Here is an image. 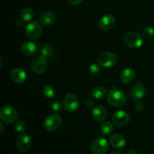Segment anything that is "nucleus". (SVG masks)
I'll return each instance as SVG.
<instances>
[{
    "label": "nucleus",
    "mask_w": 154,
    "mask_h": 154,
    "mask_svg": "<svg viewBox=\"0 0 154 154\" xmlns=\"http://www.w3.org/2000/svg\"><path fill=\"white\" fill-rule=\"evenodd\" d=\"M108 102L114 107L123 106L126 100L124 93L117 89H112L109 91L107 97Z\"/></svg>",
    "instance_id": "1"
},
{
    "label": "nucleus",
    "mask_w": 154,
    "mask_h": 154,
    "mask_svg": "<svg viewBox=\"0 0 154 154\" xmlns=\"http://www.w3.org/2000/svg\"><path fill=\"white\" fill-rule=\"evenodd\" d=\"M17 118V111L14 107L3 106L0 110V119L3 123L11 124L16 122Z\"/></svg>",
    "instance_id": "2"
},
{
    "label": "nucleus",
    "mask_w": 154,
    "mask_h": 154,
    "mask_svg": "<svg viewBox=\"0 0 154 154\" xmlns=\"http://www.w3.org/2000/svg\"><path fill=\"white\" fill-rule=\"evenodd\" d=\"M117 57L111 52H103L98 57V63L104 68H109L117 64Z\"/></svg>",
    "instance_id": "3"
},
{
    "label": "nucleus",
    "mask_w": 154,
    "mask_h": 154,
    "mask_svg": "<svg viewBox=\"0 0 154 154\" xmlns=\"http://www.w3.org/2000/svg\"><path fill=\"white\" fill-rule=\"evenodd\" d=\"M79 99L76 95L73 93H69L66 95L63 99V105L68 112L74 113L79 108Z\"/></svg>",
    "instance_id": "4"
},
{
    "label": "nucleus",
    "mask_w": 154,
    "mask_h": 154,
    "mask_svg": "<svg viewBox=\"0 0 154 154\" xmlns=\"http://www.w3.org/2000/svg\"><path fill=\"white\" fill-rule=\"evenodd\" d=\"M124 42L129 48H138L143 45V38L135 32H129L124 36Z\"/></svg>",
    "instance_id": "5"
},
{
    "label": "nucleus",
    "mask_w": 154,
    "mask_h": 154,
    "mask_svg": "<svg viewBox=\"0 0 154 154\" xmlns=\"http://www.w3.org/2000/svg\"><path fill=\"white\" fill-rule=\"evenodd\" d=\"M109 144L105 138L99 137L91 144V151L93 154H105L108 150Z\"/></svg>",
    "instance_id": "6"
},
{
    "label": "nucleus",
    "mask_w": 154,
    "mask_h": 154,
    "mask_svg": "<svg viewBox=\"0 0 154 154\" xmlns=\"http://www.w3.org/2000/svg\"><path fill=\"white\" fill-rule=\"evenodd\" d=\"M48 68V61L43 55H38L32 62V69L33 72L38 75L43 74Z\"/></svg>",
    "instance_id": "7"
},
{
    "label": "nucleus",
    "mask_w": 154,
    "mask_h": 154,
    "mask_svg": "<svg viewBox=\"0 0 154 154\" xmlns=\"http://www.w3.org/2000/svg\"><path fill=\"white\" fill-rule=\"evenodd\" d=\"M62 118L58 114H53L45 119L44 126L46 130L49 132H54L61 126Z\"/></svg>",
    "instance_id": "8"
},
{
    "label": "nucleus",
    "mask_w": 154,
    "mask_h": 154,
    "mask_svg": "<svg viewBox=\"0 0 154 154\" xmlns=\"http://www.w3.org/2000/svg\"><path fill=\"white\" fill-rule=\"evenodd\" d=\"M41 25L42 24L36 21L29 23L26 28V33L27 36L32 40L39 38L42 34V29Z\"/></svg>",
    "instance_id": "9"
},
{
    "label": "nucleus",
    "mask_w": 154,
    "mask_h": 154,
    "mask_svg": "<svg viewBox=\"0 0 154 154\" xmlns=\"http://www.w3.org/2000/svg\"><path fill=\"white\" fill-rule=\"evenodd\" d=\"M31 138L26 134H21L16 141V147L21 153H25L29 150L31 147Z\"/></svg>",
    "instance_id": "10"
},
{
    "label": "nucleus",
    "mask_w": 154,
    "mask_h": 154,
    "mask_svg": "<svg viewBox=\"0 0 154 154\" xmlns=\"http://www.w3.org/2000/svg\"><path fill=\"white\" fill-rule=\"evenodd\" d=\"M112 122L117 126H125L129 123V115L126 111H118L112 115Z\"/></svg>",
    "instance_id": "11"
},
{
    "label": "nucleus",
    "mask_w": 154,
    "mask_h": 154,
    "mask_svg": "<svg viewBox=\"0 0 154 154\" xmlns=\"http://www.w3.org/2000/svg\"><path fill=\"white\" fill-rule=\"evenodd\" d=\"M146 93V87L141 83L135 84L130 92V96L133 100L139 101L142 99Z\"/></svg>",
    "instance_id": "12"
},
{
    "label": "nucleus",
    "mask_w": 154,
    "mask_h": 154,
    "mask_svg": "<svg viewBox=\"0 0 154 154\" xmlns=\"http://www.w3.org/2000/svg\"><path fill=\"white\" fill-rule=\"evenodd\" d=\"M115 24V17L111 14H107L101 18L99 21V27L102 30H109L113 28Z\"/></svg>",
    "instance_id": "13"
},
{
    "label": "nucleus",
    "mask_w": 154,
    "mask_h": 154,
    "mask_svg": "<svg viewBox=\"0 0 154 154\" xmlns=\"http://www.w3.org/2000/svg\"><path fill=\"white\" fill-rule=\"evenodd\" d=\"M11 78L16 84H23L26 79V73L25 71L20 68H15L11 72Z\"/></svg>",
    "instance_id": "14"
},
{
    "label": "nucleus",
    "mask_w": 154,
    "mask_h": 154,
    "mask_svg": "<svg viewBox=\"0 0 154 154\" xmlns=\"http://www.w3.org/2000/svg\"><path fill=\"white\" fill-rule=\"evenodd\" d=\"M110 143L111 146L116 149L123 148L126 145V138L120 134H114L110 138Z\"/></svg>",
    "instance_id": "15"
},
{
    "label": "nucleus",
    "mask_w": 154,
    "mask_h": 154,
    "mask_svg": "<svg viewBox=\"0 0 154 154\" xmlns=\"http://www.w3.org/2000/svg\"><path fill=\"white\" fill-rule=\"evenodd\" d=\"M93 116L96 120L99 122H102L107 118L108 112H107L106 109L103 106L97 105V106L94 107V108H93Z\"/></svg>",
    "instance_id": "16"
},
{
    "label": "nucleus",
    "mask_w": 154,
    "mask_h": 154,
    "mask_svg": "<svg viewBox=\"0 0 154 154\" xmlns=\"http://www.w3.org/2000/svg\"><path fill=\"white\" fill-rule=\"evenodd\" d=\"M135 73L133 69L127 68L122 72L121 75H120V80L124 84H129L135 80Z\"/></svg>",
    "instance_id": "17"
},
{
    "label": "nucleus",
    "mask_w": 154,
    "mask_h": 154,
    "mask_svg": "<svg viewBox=\"0 0 154 154\" xmlns=\"http://www.w3.org/2000/svg\"><path fill=\"white\" fill-rule=\"evenodd\" d=\"M21 51L26 56H33L37 52V47L33 42H26L21 45Z\"/></svg>",
    "instance_id": "18"
},
{
    "label": "nucleus",
    "mask_w": 154,
    "mask_h": 154,
    "mask_svg": "<svg viewBox=\"0 0 154 154\" xmlns=\"http://www.w3.org/2000/svg\"><path fill=\"white\" fill-rule=\"evenodd\" d=\"M55 20V14L51 11H45L41 15L39 22L42 25L48 26L51 25Z\"/></svg>",
    "instance_id": "19"
},
{
    "label": "nucleus",
    "mask_w": 154,
    "mask_h": 154,
    "mask_svg": "<svg viewBox=\"0 0 154 154\" xmlns=\"http://www.w3.org/2000/svg\"><path fill=\"white\" fill-rule=\"evenodd\" d=\"M107 93V90L105 87H102V86H99L95 88L91 92V96L94 99L96 100H100V99H103Z\"/></svg>",
    "instance_id": "20"
},
{
    "label": "nucleus",
    "mask_w": 154,
    "mask_h": 154,
    "mask_svg": "<svg viewBox=\"0 0 154 154\" xmlns=\"http://www.w3.org/2000/svg\"><path fill=\"white\" fill-rule=\"evenodd\" d=\"M20 17L21 19L23 20L25 22H28L30 21L34 17V12H33L32 9L30 8H24L20 12Z\"/></svg>",
    "instance_id": "21"
},
{
    "label": "nucleus",
    "mask_w": 154,
    "mask_h": 154,
    "mask_svg": "<svg viewBox=\"0 0 154 154\" xmlns=\"http://www.w3.org/2000/svg\"><path fill=\"white\" fill-rule=\"evenodd\" d=\"M113 129H114V126L113 124L109 121L105 122L102 124V126H100V131L101 133L104 135H108L113 132Z\"/></svg>",
    "instance_id": "22"
},
{
    "label": "nucleus",
    "mask_w": 154,
    "mask_h": 154,
    "mask_svg": "<svg viewBox=\"0 0 154 154\" xmlns=\"http://www.w3.org/2000/svg\"><path fill=\"white\" fill-rule=\"evenodd\" d=\"M143 37L145 39H149L152 38L154 35V29L152 26H147L143 30Z\"/></svg>",
    "instance_id": "23"
},
{
    "label": "nucleus",
    "mask_w": 154,
    "mask_h": 154,
    "mask_svg": "<svg viewBox=\"0 0 154 154\" xmlns=\"http://www.w3.org/2000/svg\"><path fill=\"white\" fill-rule=\"evenodd\" d=\"M15 129L17 132L21 134H23L25 132L26 129V125L22 120H19L15 124Z\"/></svg>",
    "instance_id": "24"
},
{
    "label": "nucleus",
    "mask_w": 154,
    "mask_h": 154,
    "mask_svg": "<svg viewBox=\"0 0 154 154\" xmlns=\"http://www.w3.org/2000/svg\"><path fill=\"white\" fill-rule=\"evenodd\" d=\"M44 94L48 99H52L55 96V91L51 86H45L44 88Z\"/></svg>",
    "instance_id": "25"
},
{
    "label": "nucleus",
    "mask_w": 154,
    "mask_h": 154,
    "mask_svg": "<svg viewBox=\"0 0 154 154\" xmlns=\"http://www.w3.org/2000/svg\"><path fill=\"white\" fill-rule=\"evenodd\" d=\"M53 48L50 45H45L42 48V55L45 57H49L52 55Z\"/></svg>",
    "instance_id": "26"
},
{
    "label": "nucleus",
    "mask_w": 154,
    "mask_h": 154,
    "mask_svg": "<svg viewBox=\"0 0 154 154\" xmlns=\"http://www.w3.org/2000/svg\"><path fill=\"white\" fill-rule=\"evenodd\" d=\"M100 72V66L96 63H93L89 67V72L92 75H96Z\"/></svg>",
    "instance_id": "27"
},
{
    "label": "nucleus",
    "mask_w": 154,
    "mask_h": 154,
    "mask_svg": "<svg viewBox=\"0 0 154 154\" xmlns=\"http://www.w3.org/2000/svg\"><path fill=\"white\" fill-rule=\"evenodd\" d=\"M62 104L59 101H54L51 105V110L54 113H60L62 111Z\"/></svg>",
    "instance_id": "28"
},
{
    "label": "nucleus",
    "mask_w": 154,
    "mask_h": 154,
    "mask_svg": "<svg viewBox=\"0 0 154 154\" xmlns=\"http://www.w3.org/2000/svg\"><path fill=\"white\" fill-rule=\"evenodd\" d=\"M85 105L88 108H91L94 106V102L91 99H87L85 102Z\"/></svg>",
    "instance_id": "29"
},
{
    "label": "nucleus",
    "mask_w": 154,
    "mask_h": 154,
    "mask_svg": "<svg viewBox=\"0 0 154 154\" xmlns=\"http://www.w3.org/2000/svg\"><path fill=\"white\" fill-rule=\"evenodd\" d=\"M71 5H78L81 4L83 2V0H67Z\"/></svg>",
    "instance_id": "30"
},
{
    "label": "nucleus",
    "mask_w": 154,
    "mask_h": 154,
    "mask_svg": "<svg viewBox=\"0 0 154 154\" xmlns=\"http://www.w3.org/2000/svg\"><path fill=\"white\" fill-rule=\"evenodd\" d=\"M135 106H136L137 111H142V110L144 109V105H143V104L141 103V102H138Z\"/></svg>",
    "instance_id": "31"
},
{
    "label": "nucleus",
    "mask_w": 154,
    "mask_h": 154,
    "mask_svg": "<svg viewBox=\"0 0 154 154\" xmlns=\"http://www.w3.org/2000/svg\"><path fill=\"white\" fill-rule=\"evenodd\" d=\"M24 22H25V21H24L23 20L20 19V20H17V25L19 26H22Z\"/></svg>",
    "instance_id": "32"
},
{
    "label": "nucleus",
    "mask_w": 154,
    "mask_h": 154,
    "mask_svg": "<svg viewBox=\"0 0 154 154\" xmlns=\"http://www.w3.org/2000/svg\"><path fill=\"white\" fill-rule=\"evenodd\" d=\"M126 154H137V153H136V150H134V149H130V150H128Z\"/></svg>",
    "instance_id": "33"
},
{
    "label": "nucleus",
    "mask_w": 154,
    "mask_h": 154,
    "mask_svg": "<svg viewBox=\"0 0 154 154\" xmlns=\"http://www.w3.org/2000/svg\"><path fill=\"white\" fill-rule=\"evenodd\" d=\"M110 154H123V153H120V152H119V151H114V152H112V153H111Z\"/></svg>",
    "instance_id": "34"
},
{
    "label": "nucleus",
    "mask_w": 154,
    "mask_h": 154,
    "mask_svg": "<svg viewBox=\"0 0 154 154\" xmlns=\"http://www.w3.org/2000/svg\"><path fill=\"white\" fill-rule=\"evenodd\" d=\"M0 126H1V129H0V132H2L3 131V124L2 123H0Z\"/></svg>",
    "instance_id": "35"
}]
</instances>
